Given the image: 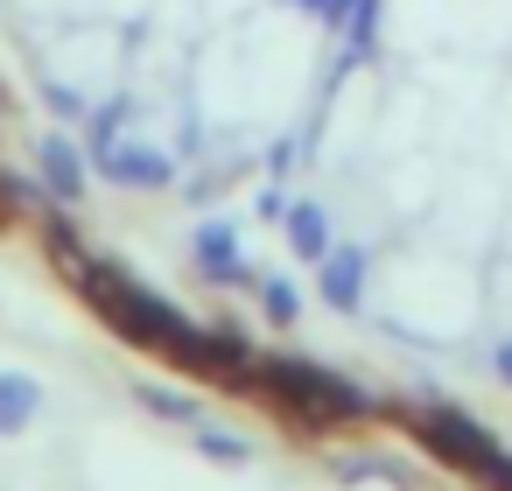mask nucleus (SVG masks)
I'll list each match as a JSON object with an SVG mask.
<instances>
[{"label":"nucleus","mask_w":512,"mask_h":491,"mask_svg":"<svg viewBox=\"0 0 512 491\" xmlns=\"http://www.w3.org/2000/svg\"><path fill=\"white\" fill-rule=\"evenodd\" d=\"M260 386H267L281 407L309 414V421H351V414H365V393H358V386H344V379H330V372H316V365H302V358L260 365Z\"/></svg>","instance_id":"f257e3e1"},{"label":"nucleus","mask_w":512,"mask_h":491,"mask_svg":"<svg viewBox=\"0 0 512 491\" xmlns=\"http://www.w3.org/2000/svg\"><path fill=\"white\" fill-rule=\"evenodd\" d=\"M43 407V386L22 379V372H0V435H22Z\"/></svg>","instance_id":"f03ea898"},{"label":"nucleus","mask_w":512,"mask_h":491,"mask_svg":"<svg viewBox=\"0 0 512 491\" xmlns=\"http://www.w3.org/2000/svg\"><path fill=\"white\" fill-rule=\"evenodd\" d=\"M358 281H365V253H358V246L323 253V295H330L337 309H351V302H358Z\"/></svg>","instance_id":"7ed1b4c3"},{"label":"nucleus","mask_w":512,"mask_h":491,"mask_svg":"<svg viewBox=\"0 0 512 491\" xmlns=\"http://www.w3.org/2000/svg\"><path fill=\"white\" fill-rule=\"evenodd\" d=\"M197 267H204V274H225V281H239V274H246V267H239V253H232V232H218V225L197 239Z\"/></svg>","instance_id":"20e7f679"},{"label":"nucleus","mask_w":512,"mask_h":491,"mask_svg":"<svg viewBox=\"0 0 512 491\" xmlns=\"http://www.w3.org/2000/svg\"><path fill=\"white\" fill-rule=\"evenodd\" d=\"M288 232H295V253H309V260L330 253V239H323V211H316V204H302V211L288 218Z\"/></svg>","instance_id":"39448f33"},{"label":"nucleus","mask_w":512,"mask_h":491,"mask_svg":"<svg viewBox=\"0 0 512 491\" xmlns=\"http://www.w3.org/2000/svg\"><path fill=\"white\" fill-rule=\"evenodd\" d=\"M106 169H113V176H134V183H141V190H148V183H162V176H169V162H162V155H113V162H106Z\"/></svg>","instance_id":"423d86ee"},{"label":"nucleus","mask_w":512,"mask_h":491,"mask_svg":"<svg viewBox=\"0 0 512 491\" xmlns=\"http://www.w3.org/2000/svg\"><path fill=\"white\" fill-rule=\"evenodd\" d=\"M43 169H57V197H78V190H85V183H78V155H71L64 141L43 148Z\"/></svg>","instance_id":"0eeeda50"},{"label":"nucleus","mask_w":512,"mask_h":491,"mask_svg":"<svg viewBox=\"0 0 512 491\" xmlns=\"http://www.w3.org/2000/svg\"><path fill=\"white\" fill-rule=\"evenodd\" d=\"M148 407H155V414H169V421H190V400H183V393H162V386H148Z\"/></svg>","instance_id":"6e6552de"},{"label":"nucleus","mask_w":512,"mask_h":491,"mask_svg":"<svg viewBox=\"0 0 512 491\" xmlns=\"http://www.w3.org/2000/svg\"><path fill=\"white\" fill-rule=\"evenodd\" d=\"M267 316H281V323L295 316V288L288 281H267Z\"/></svg>","instance_id":"1a4fd4ad"},{"label":"nucleus","mask_w":512,"mask_h":491,"mask_svg":"<svg viewBox=\"0 0 512 491\" xmlns=\"http://www.w3.org/2000/svg\"><path fill=\"white\" fill-rule=\"evenodd\" d=\"M204 449H211V456H246V442H232V435H211V428H204Z\"/></svg>","instance_id":"9d476101"},{"label":"nucleus","mask_w":512,"mask_h":491,"mask_svg":"<svg viewBox=\"0 0 512 491\" xmlns=\"http://www.w3.org/2000/svg\"><path fill=\"white\" fill-rule=\"evenodd\" d=\"M505 379H512V344H505Z\"/></svg>","instance_id":"9b49d317"}]
</instances>
